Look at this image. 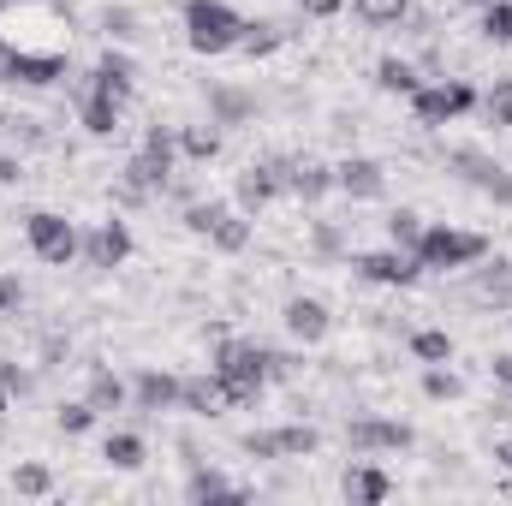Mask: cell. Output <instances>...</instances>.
I'll return each instance as SVG.
<instances>
[{"label": "cell", "instance_id": "cell-5", "mask_svg": "<svg viewBox=\"0 0 512 506\" xmlns=\"http://www.w3.org/2000/svg\"><path fill=\"white\" fill-rule=\"evenodd\" d=\"M477 108V90L465 84V78H447V84H417L411 90V114H417V126H447V120H459V114H471Z\"/></svg>", "mask_w": 512, "mask_h": 506}, {"label": "cell", "instance_id": "cell-22", "mask_svg": "<svg viewBox=\"0 0 512 506\" xmlns=\"http://www.w3.org/2000/svg\"><path fill=\"white\" fill-rule=\"evenodd\" d=\"M179 405H185V411H197V417H209V411H221V405H227V387H221L215 370H209V376H185V381H179Z\"/></svg>", "mask_w": 512, "mask_h": 506}, {"label": "cell", "instance_id": "cell-3", "mask_svg": "<svg viewBox=\"0 0 512 506\" xmlns=\"http://www.w3.org/2000/svg\"><path fill=\"white\" fill-rule=\"evenodd\" d=\"M239 30H245V18L227 0H185V42H191V54H227V48H239Z\"/></svg>", "mask_w": 512, "mask_h": 506}, {"label": "cell", "instance_id": "cell-45", "mask_svg": "<svg viewBox=\"0 0 512 506\" xmlns=\"http://www.w3.org/2000/svg\"><path fill=\"white\" fill-rule=\"evenodd\" d=\"M316 251H340V227H316Z\"/></svg>", "mask_w": 512, "mask_h": 506}, {"label": "cell", "instance_id": "cell-35", "mask_svg": "<svg viewBox=\"0 0 512 506\" xmlns=\"http://www.w3.org/2000/svg\"><path fill=\"white\" fill-rule=\"evenodd\" d=\"M352 12H358L364 24H376V30H382V24H399V18L411 12V0H352Z\"/></svg>", "mask_w": 512, "mask_h": 506}, {"label": "cell", "instance_id": "cell-18", "mask_svg": "<svg viewBox=\"0 0 512 506\" xmlns=\"http://www.w3.org/2000/svg\"><path fill=\"white\" fill-rule=\"evenodd\" d=\"M131 399H137V411H173L179 405V376H167V370H143L137 387H131Z\"/></svg>", "mask_w": 512, "mask_h": 506}, {"label": "cell", "instance_id": "cell-40", "mask_svg": "<svg viewBox=\"0 0 512 506\" xmlns=\"http://www.w3.org/2000/svg\"><path fill=\"white\" fill-rule=\"evenodd\" d=\"M239 447H245L251 459H280V435H274V429H251Z\"/></svg>", "mask_w": 512, "mask_h": 506}, {"label": "cell", "instance_id": "cell-38", "mask_svg": "<svg viewBox=\"0 0 512 506\" xmlns=\"http://www.w3.org/2000/svg\"><path fill=\"white\" fill-rule=\"evenodd\" d=\"M221 215H227V203H191V209H185V227H191L197 239H209Z\"/></svg>", "mask_w": 512, "mask_h": 506}, {"label": "cell", "instance_id": "cell-48", "mask_svg": "<svg viewBox=\"0 0 512 506\" xmlns=\"http://www.w3.org/2000/svg\"><path fill=\"white\" fill-rule=\"evenodd\" d=\"M12 54H18V48H12V42L0 36V84H6V72H12Z\"/></svg>", "mask_w": 512, "mask_h": 506}, {"label": "cell", "instance_id": "cell-23", "mask_svg": "<svg viewBox=\"0 0 512 506\" xmlns=\"http://www.w3.org/2000/svg\"><path fill=\"white\" fill-rule=\"evenodd\" d=\"M84 399L96 405V417H114V411H126L131 387H126L120 376H114L108 364H96V370H90V393H84Z\"/></svg>", "mask_w": 512, "mask_h": 506}, {"label": "cell", "instance_id": "cell-30", "mask_svg": "<svg viewBox=\"0 0 512 506\" xmlns=\"http://www.w3.org/2000/svg\"><path fill=\"white\" fill-rule=\"evenodd\" d=\"M423 227H429V221H423L417 209H393V215H387V245H399V251H417Z\"/></svg>", "mask_w": 512, "mask_h": 506}, {"label": "cell", "instance_id": "cell-42", "mask_svg": "<svg viewBox=\"0 0 512 506\" xmlns=\"http://www.w3.org/2000/svg\"><path fill=\"white\" fill-rule=\"evenodd\" d=\"M18 304H24V286H18V274H0V316H18Z\"/></svg>", "mask_w": 512, "mask_h": 506}, {"label": "cell", "instance_id": "cell-24", "mask_svg": "<svg viewBox=\"0 0 512 506\" xmlns=\"http://www.w3.org/2000/svg\"><path fill=\"white\" fill-rule=\"evenodd\" d=\"M274 48H286V30H280V24H268V18H262V24L245 18V30H239V54H245V60H268Z\"/></svg>", "mask_w": 512, "mask_h": 506}, {"label": "cell", "instance_id": "cell-37", "mask_svg": "<svg viewBox=\"0 0 512 506\" xmlns=\"http://www.w3.org/2000/svg\"><path fill=\"white\" fill-rule=\"evenodd\" d=\"M423 393H429V399H459L465 381L453 376V370H441V364H429V370H423Z\"/></svg>", "mask_w": 512, "mask_h": 506}, {"label": "cell", "instance_id": "cell-43", "mask_svg": "<svg viewBox=\"0 0 512 506\" xmlns=\"http://www.w3.org/2000/svg\"><path fill=\"white\" fill-rule=\"evenodd\" d=\"M24 179V161L18 155H0V185H18Z\"/></svg>", "mask_w": 512, "mask_h": 506}, {"label": "cell", "instance_id": "cell-2", "mask_svg": "<svg viewBox=\"0 0 512 506\" xmlns=\"http://www.w3.org/2000/svg\"><path fill=\"white\" fill-rule=\"evenodd\" d=\"M173 143H179V131H167V126L143 131V149L126 161V179H120V197H126V203L161 197V191L173 185Z\"/></svg>", "mask_w": 512, "mask_h": 506}, {"label": "cell", "instance_id": "cell-27", "mask_svg": "<svg viewBox=\"0 0 512 506\" xmlns=\"http://www.w3.org/2000/svg\"><path fill=\"white\" fill-rule=\"evenodd\" d=\"M423 78H417V66L411 60H399V54H387L382 66H376V90H387V96H411Z\"/></svg>", "mask_w": 512, "mask_h": 506}, {"label": "cell", "instance_id": "cell-29", "mask_svg": "<svg viewBox=\"0 0 512 506\" xmlns=\"http://www.w3.org/2000/svg\"><path fill=\"white\" fill-rule=\"evenodd\" d=\"M209 245H215V251H227V256H239L245 245H251V221L227 209V215L215 221V233H209Z\"/></svg>", "mask_w": 512, "mask_h": 506}, {"label": "cell", "instance_id": "cell-1", "mask_svg": "<svg viewBox=\"0 0 512 506\" xmlns=\"http://www.w3.org/2000/svg\"><path fill=\"white\" fill-rule=\"evenodd\" d=\"M209 370L221 376L233 411H251L256 399H262V381H268V346H256V340H221Z\"/></svg>", "mask_w": 512, "mask_h": 506}, {"label": "cell", "instance_id": "cell-47", "mask_svg": "<svg viewBox=\"0 0 512 506\" xmlns=\"http://www.w3.org/2000/svg\"><path fill=\"white\" fill-rule=\"evenodd\" d=\"M102 24H108V30H114V36H131V12H108V18H102Z\"/></svg>", "mask_w": 512, "mask_h": 506}, {"label": "cell", "instance_id": "cell-15", "mask_svg": "<svg viewBox=\"0 0 512 506\" xmlns=\"http://www.w3.org/2000/svg\"><path fill=\"white\" fill-rule=\"evenodd\" d=\"M84 256H90V268H120L131 256V227L126 221H102V227L84 239Z\"/></svg>", "mask_w": 512, "mask_h": 506}, {"label": "cell", "instance_id": "cell-31", "mask_svg": "<svg viewBox=\"0 0 512 506\" xmlns=\"http://www.w3.org/2000/svg\"><path fill=\"white\" fill-rule=\"evenodd\" d=\"M54 429H60V435H90V429H96V405H90V399H66V405L54 411Z\"/></svg>", "mask_w": 512, "mask_h": 506}, {"label": "cell", "instance_id": "cell-50", "mask_svg": "<svg viewBox=\"0 0 512 506\" xmlns=\"http://www.w3.org/2000/svg\"><path fill=\"white\" fill-rule=\"evenodd\" d=\"M465 6H489V0H465Z\"/></svg>", "mask_w": 512, "mask_h": 506}, {"label": "cell", "instance_id": "cell-16", "mask_svg": "<svg viewBox=\"0 0 512 506\" xmlns=\"http://www.w3.org/2000/svg\"><path fill=\"white\" fill-rule=\"evenodd\" d=\"M340 495L352 506H382L393 495V477H387L382 465H352L346 477H340Z\"/></svg>", "mask_w": 512, "mask_h": 506}, {"label": "cell", "instance_id": "cell-11", "mask_svg": "<svg viewBox=\"0 0 512 506\" xmlns=\"http://www.w3.org/2000/svg\"><path fill=\"white\" fill-rule=\"evenodd\" d=\"M334 191H346L352 203H376V197H387V167L370 155H346L334 167Z\"/></svg>", "mask_w": 512, "mask_h": 506}, {"label": "cell", "instance_id": "cell-25", "mask_svg": "<svg viewBox=\"0 0 512 506\" xmlns=\"http://www.w3.org/2000/svg\"><path fill=\"white\" fill-rule=\"evenodd\" d=\"M143 453H149V447H143V435H131V429H114V435L102 441V459H108L114 471H137Z\"/></svg>", "mask_w": 512, "mask_h": 506}, {"label": "cell", "instance_id": "cell-19", "mask_svg": "<svg viewBox=\"0 0 512 506\" xmlns=\"http://www.w3.org/2000/svg\"><path fill=\"white\" fill-rule=\"evenodd\" d=\"M274 197H280L274 167H268V161H251V167L239 173V209H245V215H256V209H268Z\"/></svg>", "mask_w": 512, "mask_h": 506}, {"label": "cell", "instance_id": "cell-13", "mask_svg": "<svg viewBox=\"0 0 512 506\" xmlns=\"http://www.w3.org/2000/svg\"><path fill=\"white\" fill-rule=\"evenodd\" d=\"M280 322H286V334H292V340H304V346H322V340H328V328H334V316H328V304H322V298H286Z\"/></svg>", "mask_w": 512, "mask_h": 506}, {"label": "cell", "instance_id": "cell-4", "mask_svg": "<svg viewBox=\"0 0 512 506\" xmlns=\"http://www.w3.org/2000/svg\"><path fill=\"white\" fill-rule=\"evenodd\" d=\"M411 256H417L423 268L453 274V268H477V262L489 256V239H483V233H459V227H423V239H417Z\"/></svg>", "mask_w": 512, "mask_h": 506}, {"label": "cell", "instance_id": "cell-9", "mask_svg": "<svg viewBox=\"0 0 512 506\" xmlns=\"http://www.w3.org/2000/svg\"><path fill=\"white\" fill-rule=\"evenodd\" d=\"M417 435H411V423H393V417H358V423H346V447L352 453H405Z\"/></svg>", "mask_w": 512, "mask_h": 506}, {"label": "cell", "instance_id": "cell-21", "mask_svg": "<svg viewBox=\"0 0 512 506\" xmlns=\"http://www.w3.org/2000/svg\"><path fill=\"white\" fill-rule=\"evenodd\" d=\"M96 84H102L108 96L131 102V90H137V60H131V54H120V48H108V54L96 60Z\"/></svg>", "mask_w": 512, "mask_h": 506}, {"label": "cell", "instance_id": "cell-7", "mask_svg": "<svg viewBox=\"0 0 512 506\" xmlns=\"http://www.w3.org/2000/svg\"><path fill=\"white\" fill-rule=\"evenodd\" d=\"M268 167H274L280 191H286V197H298V203H322V197L334 191V167H328V161H304V155H274Z\"/></svg>", "mask_w": 512, "mask_h": 506}, {"label": "cell", "instance_id": "cell-17", "mask_svg": "<svg viewBox=\"0 0 512 506\" xmlns=\"http://www.w3.org/2000/svg\"><path fill=\"white\" fill-rule=\"evenodd\" d=\"M66 78V60L60 54H12V72H6V84H30V90H48V84H60Z\"/></svg>", "mask_w": 512, "mask_h": 506}, {"label": "cell", "instance_id": "cell-44", "mask_svg": "<svg viewBox=\"0 0 512 506\" xmlns=\"http://www.w3.org/2000/svg\"><path fill=\"white\" fill-rule=\"evenodd\" d=\"M298 6H304L310 18H334V12H340V0H298Z\"/></svg>", "mask_w": 512, "mask_h": 506}, {"label": "cell", "instance_id": "cell-14", "mask_svg": "<svg viewBox=\"0 0 512 506\" xmlns=\"http://www.w3.org/2000/svg\"><path fill=\"white\" fill-rule=\"evenodd\" d=\"M471 304H483V310H512V256H483V268H477V280H471Z\"/></svg>", "mask_w": 512, "mask_h": 506}, {"label": "cell", "instance_id": "cell-20", "mask_svg": "<svg viewBox=\"0 0 512 506\" xmlns=\"http://www.w3.org/2000/svg\"><path fill=\"white\" fill-rule=\"evenodd\" d=\"M185 495H191V501H245V483L221 477L215 465H191V477H185Z\"/></svg>", "mask_w": 512, "mask_h": 506}, {"label": "cell", "instance_id": "cell-10", "mask_svg": "<svg viewBox=\"0 0 512 506\" xmlns=\"http://www.w3.org/2000/svg\"><path fill=\"white\" fill-rule=\"evenodd\" d=\"M352 268H358L364 280H376V286H417V280H423V262H417L411 251H399V245L352 256Z\"/></svg>", "mask_w": 512, "mask_h": 506}, {"label": "cell", "instance_id": "cell-12", "mask_svg": "<svg viewBox=\"0 0 512 506\" xmlns=\"http://www.w3.org/2000/svg\"><path fill=\"white\" fill-rule=\"evenodd\" d=\"M120 108H126V102H120V96H108V90L96 84V72L78 84V120H84L90 137H114V131H120Z\"/></svg>", "mask_w": 512, "mask_h": 506}, {"label": "cell", "instance_id": "cell-6", "mask_svg": "<svg viewBox=\"0 0 512 506\" xmlns=\"http://www.w3.org/2000/svg\"><path fill=\"white\" fill-rule=\"evenodd\" d=\"M24 239H30V251L42 256L48 268H66L72 256L84 251V239H78V227H72L66 215H54V209H36V215L24 221Z\"/></svg>", "mask_w": 512, "mask_h": 506}, {"label": "cell", "instance_id": "cell-8", "mask_svg": "<svg viewBox=\"0 0 512 506\" xmlns=\"http://www.w3.org/2000/svg\"><path fill=\"white\" fill-rule=\"evenodd\" d=\"M447 167H453L465 185H477V191H489V197L512 203V173L501 167V161H495V155H483V149L459 143V149H447Z\"/></svg>", "mask_w": 512, "mask_h": 506}, {"label": "cell", "instance_id": "cell-46", "mask_svg": "<svg viewBox=\"0 0 512 506\" xmlns=\"http://www.w3.org/2000/svg\"><path fill=\"white\" fill-rule=\"evenodd\" d=\"M489 370H495V381H501V387H512V352H501V358H495Z\"/></svg>", "mask_w": 512, "mask_h": 506}, {"label": "cell", "instance_id": "cell-26", "mask_svg": "<svg viewBox=\"0 0 512 506\" xmlns=\"http://www.w3.org/2000/svg\"><path fill=\"white\" fill-rule=\"evenodd\" d=\"M209 108H215V126H239V120H251L256 114L251 96H245V90H227V84L209 90Z\"/></svg>", "mask_w": 512, "mask_h": 506}, {"label": "cell", "instance_id": "cell-33", "mask_svg": "<svg viewBox=\"0 0 512 506\" xmlns=\"http://www.w3.org/2000/svg\"><path fill=\"white\" fill-rule=\"evenodd\" d=\"M179 149H185L191 161H215V155H221V131L215 126H179Z\"/></svg>", "mask_w": 512, "mask_h": 506}, {"label": "cell", "instance_id": "cell-32", "mask_svg": "<svg viewBox=\"0 0 512 506\" xmlns=\"http://www.w3.org/2000/svg\"><path fill=\"white\" fill-rule=\"evenodd\" d=\"M280 435V459H310L316 447H322V435L310 429V423H286V429H274Z\"/></svg>", "mask_w": 512, "mask_h": 506}, {"label": "cell", "instance_id": "cell-34", "mask_svg": "<svg viewBox=\"0 0 512 506\" xmlns=\"http://www.w3.org/2000/svg\"><path fill=\"white\" fill-rule=\"evenodd\" d=\"M483 36L495 48H512V0H489L483 6Z\"/></svg>", "mask_w": 512, "mask_h": 506}, {"label": "cell", "instance_id": "cell-39", "mask_svg": "<svg viewBox=\"0 0 512 506\" xmlns=\"http://www.w3.org/2000/svg\"><path fill=\"white\" fill-rule=\"evenodd\" d=\"M483 114H489V126H512V78H507V84H495V90H489Z\"/></svg>", "mask_w": 512, "mask_h": 506}, {"label": "cell", "instance_id": "cell-49", "mask_svg": "<svg viewBox=\"0 0 512 506\" xmlns=\"http://www.w3.org/2000/svg\"><path fill=\"white\" fill-rule=\"evenodd\" d=\"M495 465H501V471H512V441H501V447H495Z\"/></svg>", "mask_w": 512, "mask_h": 506}, {"label": "cell", "instance_id": "cell-36", "mask_svg": "<svg viewBox=\"0 0 512 506\" xmlns=\"http://www.w3.org/2000/svg\"><path fill=\"white\" fill-rule=\"evenodd\" d=\"M48 489H54V471H48V465L30 459V465L12 471V495H48Z\"/></svg>", "mask_w": 512, "mask_h": 506}, {"label": "cell", "instance_id": "cell-41", "mask_svg": "<svg viewBox=\"0 0 512 506\" xmlns=\"http://www.w3.org/2000/svg\"><path fill=\"white\" fill-rule=\"evenodd\" d=\"M0 393H18V399H24V393H30V370H18L12 358H0Z\"/></svg>", "mask_w": 512, "mask_h": 506}, {"label": "cell", "instance_id": "cell-28", "mask_svg": "<svg viewBox=\"0 0 512 506\" xmlns=\"http://www.w3.org/2000/svg\"><path fill=\"white\" fill-rule=\"evenodd\" d=\"M411 358H423V364H453V334H447V328H417V334H411Z\"/></svg>", "mask_w": 512, "mask_h": 506}]
</instances>
